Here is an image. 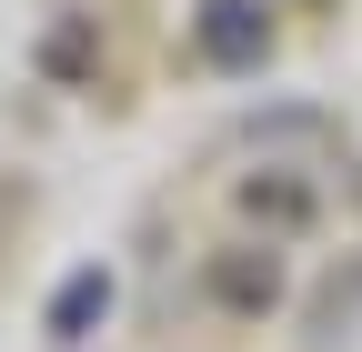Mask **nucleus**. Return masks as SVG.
I'll use <instances>...</instances> for the list:
<instances>
[{
	"instance_id": "obj_1",
	"label": "nucleus",
	"mask_w": 362,
	"mask_h": 352,
	"mask_svg": "<svg viewBox=\"0 0 362 352\" xmlns=\"http://www.w3.org/2000/svg\"><path fill=\"white\" fill-rule=\"evenodd\" d=\"M262 11H252V0H211V11H202V51L211 61H262Z\"/></svg>"
},
{
	"instance_id": "obj_2",
	"label": "nucleus",
	"mask_w": 362,
	"mask_h": 352,
	"mask_svg": "<svg viewBox=\"0 0 362 352\" xmlns=\"http://www.w3.org/2000/svg\"><path fill=\"white\" fill-rule=\"evenodd\" d=\"M111 312V272H71L51 302V342H90V322Z\"/></svg>"
}]
</instances>
